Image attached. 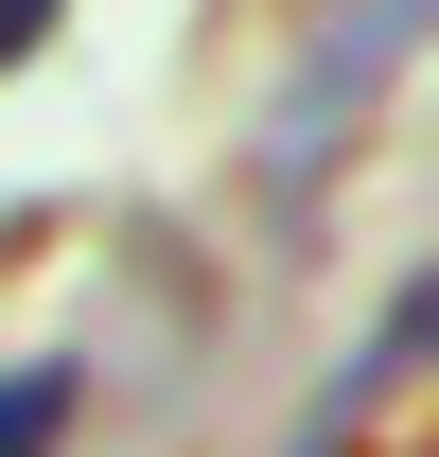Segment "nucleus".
<instances>
[{
    "label": "nucleus",
    "instance_id": "1",
    "mask_svg": "<svg viewBox=\"0 0 439 457\" xmlns=\"http://www.w3.org/2000/svg\"><path fill=\"white\" fill-rule=\"evenodd\" d=\"M54 422H70V370H18L0 387V457H54Z\"/></svg>",
    "mask_w": 439,
    "mask_h": 457
},
{
    "label": "nucleus",
    "instance_id": "2",
    "mask_svg": "<svg viewBox=\"0 0 439 457\" xmlns=\"http://www.w3.org/2000/svg\"><path fill=\"white\" fill-rule=\"evenodd\" d=\"M54 18H70V0H0V71L36 54V36H54Z\"/></svg>",
    "mask_w": 439,
    "mask_h": 457
}]
</instances>
